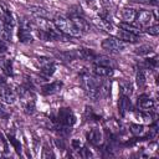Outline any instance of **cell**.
Masks as SVG:
<instances>
[{
	"mask_svg": "<svg viewBox=\"0 0 159 159\" xmlns=\"http://www.w3.org/2000/svg\"><path fill=\"white\" fill-rule=\"evenodd\" d=\"M87 140L89 142V143H92L93 145H99L102 142H103V134H102V132L99 130V129H97V128H93V129H91L89 132H87Z\"/></svg>",
	"mask_w": 159,
	"mask_h": 159,
	"instance_id": "8",
	"label": "cell"
},
{
	"mask_svg": "<svg viewBox=\"0 0 159 159\" xmlns=\"http://www.w3.org/2000/svg\"><path fill=\"white\" fill-rule=\"evenodd\" d=\"M7 117H9V111L5 108V106L0 101V118H7Z\"/></svg>",
	"mask_w": 159,
	"mask_h": 159,
	"instance_id": "26",
	"label": "cell"
},
{
	"mask_svg": "<svg viewBox=\"0 0 159 159\" xmlns=\"http://www.w3.org/2000/svg\"><path fill=\"white\" fill-rule=\"evenodd\" d=\"M152 1H153V2H157V1H158V0H152Z\"/></svg>",
	"mask_w": 159,
	"mask_h": 159,
	"instance_id": "32",
	"label": "cell"
},
{
	"mask_svg": "<svg viewBox=\"0 0 159 159\" xmlns=\"http://www.w3.org/2000/svg\"><path fill=\"white\" fill-rule=\"evenodd\" d=\"M101 46L106 51H109V52H119V51L124 50L125 43L123 41H120L119 39H117V37H107V39H104L102 41Z\"/></svg>",
	"mask_w": 159,
	"mask_h": 159,
	"instance_id": "3",
	"label": "cell"
},
{
	"mask_svg": "<svg viewBox=\"0 0 159 159\" xmlns=\"http://www.w3.org/2000/svg\"><path fill=\"white\" fill-rule=\"evenodd\" d=\"M137 84H138V87L139 88H144L145 87V83H147V81H145V75H144V72L140 70V71H138V73H137Z\"/></svg>",
	"mask_w": 159,
	"mask_h": 159,
	"instance_id": "20",
	"label": "cell"
},
{
	"mask_svg": "<svg viewBox=\"0 0 159 159\" xmlns=\"http://www.w3.org/2000/svg\"><path fill=\"white\" fill-rule=\"evenodd\" d=\"M2 68H4V71H5L7 75H11V73H12V68H11V62H10V61H7V62L2 66Z\"/></svg>",
	"mask_w": 159,
	"mask_h": 159,
	"instance_id": "29",
	"label": "cell"
},
{
	"mask_svg": "<svg viewBox=\"0 0 159 159\" xmlns=\"http://www.w3.org/2000/svg\"><path fill=\"white\" fill-rule=\"evenodd\" d=\"M84 2L88 4V5H93V4L96 2V0H84Z\"/></svg>",
	"mask_w": 159,
	"mask_h": 159,
	"instance_id": "31",
	"label": "cell"
},
{
	"mask_svg": "<svg viewBox=\"0 0 159 159\" xmlns=\"http://www.w3.org/2000/svg\"><path fill=\"white\" fill-rule=\"evenodd\" d=\"M57 122L63 127H72L76 123V116L70 108H61L57 112Z\"/></svg>",
	"mask_w": 159,
	"mask_h": 159,
	"instance_id": "2",
	"label": "cell"
},
{
	"mask_svg": "<svg viewBox=\"0 0 159 159\" xmlns=\"http://www.w3.org/2000/svg\"><path fill=\"white\" fill-rule=\"evenodd\" d=\"M0 150L1 152H6V143H5V140L2 139L1 135H0Z\"/></svg>",
	"mask_w": 159,
	"mask_h": 159,
	"instance_id": "30",
	"label": "cell"
},
{
	"mask_svg": "<svg viewBox=\"0 0 159 159\" xmlns=\"http://www.w3.org/2000/svg\"><path fill=\"white\" fill-rule=\"evenodd\" d=\"M122 96H130L132 94V92H133V89H132V84L130 83H128V82H125V83H123L122 84Z\"/></svg>",
	"mask_w": 159,
	"mask_h": 159,
	"instance_id": "21",
	"label": "cell"
},
{
	"mask_svg": "<svg viewBox=\"0 0 159 159\" xmlns=\"http://www.w3.org/2000/svg\"><path fill=\"white\" fill-rule=\"evenodd\" d=\"M135 15H137V11L134 9H132V7H124L120 11V16L123 19V22H128V24L134 22Z\"/></svg>",
	"mask_w": 159,
	"mask_h": 159,
	"instance_id": "14",
	"label": "cell"
},
{
	"mask_svg": "<svg viewBox=\"0 0 159 159\" xmlns=\"http://www.w3.org/2000/svg\"><path fill=\"white\" fill-rule=\"evenodd\" d=\"M152 50H153L152 46H149V45H144V46H140L139 48H137L135 52H137L138 55H148V53L152 52Z\"/></svg>",
	"mask_w": 159,
	"mask_h": 159,
	"instance_id": "22",
	"label": "cell"
},
{
	"mask_svg": "<svg viewBox=\"0 0 159 159\" xmlns=\"http://www.w3.org/2000/svg\"><path fill=\"white\" fill-rule=\"evenodd\" d=\"M29 9H30V10H31V12H32V14H35L36 16H40V17H45V19H47V17L50 16V12H48L46 9H43V7L30 5V6H29Z\"/></svg>",
	"mask_w": 159,
	"mask_h": 159,
	"instance_id": "16",
	"label": "cell"
},
{
	"mask_svg": "<svg viewBox=\"0 0 159 159\" xmlns=\"http://www.w3.org/2000/svg\"><path fill=\"white\" fill-rule=\"evenodd\" d=\"M93 73L96 77H111L113 75V68L107 67V66H101V65H94L93 66Z\"/></svg>",
	"mask_w": 159,
	"mask_h": 159,
	"instance_id": "9",
	"label": "cell"
},
{
	"mask_svg": "<svg viewBox=\"0 0 159 159\" xmlns=\"http://www.w3.org/2000/svg\"><path fill=\"white\" fill-rule=\"evenodd\" d=\"M9 140L12 143V145H14L15 149H16V152H17V153H21V145H20V143H19L14 137H10V135H9Z\"/></svg>",
	"mask_w": 159,
	"mask_h": 159,
	"instance_id": "27",
	"label": "cell"
},
{
	"mask_svg": "<svg viewBox=\"0 0 159 159\" xmlns=\"http://www.w3.org/2000/svg\"><path fill=\"white\" fill-rule=\"evenodd\" d=\"M130 132L134 135H140L144 132V127L143 125H139V124H132L130 125Z\"/></svg>",
	"mask_w": 159,
	"mask_h": 159,
	"instance_id": "23",
	"label": "cell"
},
{
	"mask_svg": "<svg viewBox=\"0 0 159 159\" xmlns=\"http://www.w3.org/2000/svg\"><path fill=\"white\" fill-rule=\"evenodd\" d=\"M0 101L5 104H15L17 102L16 92L6 84L0 86Z\"/></svg>",
	"mask_w": 159,
	"mask_h": 159,
	"instance_id": "4",
	"label": "cell"
},
{
	"mask_svg": "<svg viewBox=\"0 0 159 159\" xmlns=\"http://www.w3.org/2000/svg\"><path fill=\"white\" fill-rule=\"evenodd\" d=\"M145 32L147 34H149V35H153V36H157L158 34H159V26L158 25H150V26H148L147 29H145Z\"/></svg>",
	"mask_w": 159,
	"mask_h": 159,
	"instance_id": "25",
	"label": "cell"
},
{
	"mask_svg": "<svg viewBox=\"0 0 159 159\" xmlns=\"http://www.w3.org/2000/svg\"><path fill=\"white\" fill-rule=\"evenodd\" d=\"M20 99H21V103L24 106V109L27 113H32L35 109V96L32 94V92L29 88L22 89Z\"/></svg>",
	"mask_w": 159,
	"mask_h": 159,
	"instance_id": "5",
	"label": "cell"
},
{
	"mask_svg": "<svg viewBox=\"0 0 159 159\" xmlns=\"http://www.w3.org/2000/svg\"><path fill=\"white\" fill-rule=\"evenodd\" d=\"M78 55H80L81 58H83L86 61H93L94 57H96V53L93 51H91V50H87V48H82L78 52Z\"/></svg>",
	"mask_w": 159,
	"mask_h": 159,
	"instance_id": "19",
	"label": "cell"
},
{
	"mask_svg": "<svg viewBox=\"0 0 159 159\" xmlns=\"http://www.w3.org/2000/svg\"><path fill=\"white\" fill-rule=\"evenodd\" d=\"M137 104H138V108H140L142 111H149V109L153 108V106H154V101H153L149 96H147V94H142V96L138 98Z\"/></svg>",
	"mask_w": 159,
	"mask_h": 159,
	"instance_id": "11",
	"label": "cell"
},
{
	"mask_svg": "<svg viewBox=\"0 0 159 159\" xmlns=\"http://www.w3.org/2000/svg\"><path fill=\"white\" fill-rule=\"evenodd\" d=\"M17 36H19V41L22 43H31L34 41V36L30 32V29H26V27H20Z\"/></svg>",
	"mask_w": 159,
	"mask_h": 159,
	"instance_id": "12",
	"label": "cell"
},
{
	"mask_svg": "<svg viewBox=\"0 0 159 159\" xmlns=\"http://www.w3.org/2000/svg\"><path fill=\"white\" fill-rule=\"evenodd\" d=\"M53 25L61 34H63L66 36L80 37L82 35V32L73 25L71 19H67V17H63V16H56L55 20H53Z\"/></svg>",
	"mask_w": 159,
	"mask_h": 159,
	"instance_id": "1",
	"label": "cell"
},
{
	"mask_svg": "<svg viewBox=\"0 0 159 159\" xmlns=\"http://www.w3.org/2000/svg\"><path fill=\"white\" fill-rule=\"evenodd\" d=\"M71 21L73 22V25L81 31V32H86L89 30V24L87 22V20H84V17L82 15H71Z\"/></svg>",
	"mask_w": 159,
	"mask_h": 159,
	"instance_id": "7",
	"label": "cell"
},
{
	"mask_svg": "<svg viewBox=\"0 0 159 159\" xmlns=\"http://www.w3.org/2000/svg\"><path fill=\"white\" fill-rule=\"evenodd\" d=\"M118 27H119V29H123V30H127V31H129V32H132V34H134V35H137V36L140 34V29H139L138 26L133 25V22H132V24L120 22V24L118 25Z\"/></svg>",
	"mask_w": 159,
	"mask_h": 159,
	"instance_id": "17",
	"label": "cell"
},
{
	"mask_svg": "<svg viewBox=\"0 0 159 159\" xmlns=\"http://www.w3.org/2000/svg\"><path fill=\"white\" fill-rule=\"evenodd\" d=\"M6 52H7V45H6V41H4V40L0 39V56H4Z\"/></svg>",
	"mask_w": 159,
	"mask_h": 159,
	"instance_id": "28",
	"label": "cell"
},
{
	"mask_svg": "<svg viewBox=\"0 0 159 159\" xmlns=\"http://www.w3.org/2000/svg\"><path fill=\"white\" fill-rule=\"evenodd\" d=\"M118 106H119L120 113H122V114H124V113H125V111H129V109H130V101L128 99V97H127V96H122V97H120V99H119Z\"/></svg>",
	"mask_w": 159,
	"mask_h": 159,
	"instance_id": "18",
	"label": "cell"
},
{
	"mask_svg": "<svg viewBox=\"0 0 159 159\" xmlns=\"http://www.w3.org/2000/svg\"><path fill=\"white\" fill-rule=\"evenodd\" d=\"M153 20H155V16L153 15L152 11H149V10H140V11L137 12L134 21H137V24L139 26L148 27V26H150V24L153 22Z\"/></svg>",
	"mask_w": 159,
	"mask_h": 159,
	"instance_id": "6",
	"label": "cell"
},
{
	"mask_svg": "<svg viewBox=\"0 0 159 159\" xmlns=\"http://www.w3.org/2000/svg\"><path fill=\"white\" fill-rule=\"evenodd\" d=\"M117 39H119L120 41L123 42H137L138 41V36L127 31V30H123V29H118L117 31Z\"/></svg>",
	"mask_w": 159,
	"mask_h": 159,
	"instance_id": "10",
	"label": "cell"
},
{
	"mask_svg": "<svg viewBox=\"0 0 159 159\" xmlns=\"http://www.w3.org/2000/svg\"><path fill=\"white\" fill-rule=\"evenodd\" d=\"M62 87V83L58 82V81H55V82H51V83H47L45 86H42V93L43 94H53L56 92H58Z\"/></svg>",
	"mask_w": 159,
	"mask_h": 159,
	"instance_id": "15",
	"label": "cell"
},
{
	"mask_svg": "<svg viewBox=\"0 0 159 159\" xmlns=\"http://www.w3.org/2000/svg\"><path fill=\"white\" fill-rule=\"evenodd\" d=\"M56 71V66L52 61H41V73L45 76V77H50L55 73Z\"/></svg>",
	"mask_w": 159,
	"mask_h": 159,
	"instance_id": "13",
	"label": "cell"
},
{
	"mask_svg": "<svg viewBox=\"0 0 159 159\" xmlns=\"http://www.w3.org/2000/svg\"><path fill=\"white\" fill-rule=\"evenodd\" d=\"M41 157L43 158V159H47V158H53L55 157V154L52 153V150H51V148H48V145H43V149H42V154H41Z\"/></svg>",
	"mask_w": 159,
	"mask_h": 159,
	"instance_id": "24",
	"label": "cell"
}]
</instances>
